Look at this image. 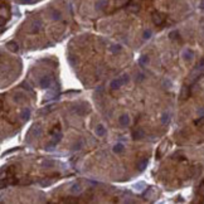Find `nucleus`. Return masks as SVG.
<instances>
[{"instance_id":"nucleus-1","label":"nucleus","mask_w":204,"mask_h":204,"mask_svg":"<svg viewBox=\"0 0 204 204\" xmlns=\"http://www.w3.org/2000/svg\"><path fill=\"white\" fill-rule=\"evenodd\" d=\"M151 19H152V23L155 25H162L166 20V15L164 13L155 10V12H152V14H151Z\"/></svg>"},{"instance_id":"nucleus-2","label":"nucleus","mask_w":204,"mask_h":204,"mask_svg":"<svg viewBox=\"0 0 204 204\" xmlns=\"http://www.w3.org/2000/svg\"><path fill=\"white\" fill-rule=\"evenodd\" d=\"M129 82V75H122L121 77H117L116 79H114V81H112V82H111V88L112 89H116V88H120L121 86H124V85H126Z\"/></svg>"},{"instance_id":"nucleus-3","label":"nucleus","mask_w":204,"mask_h":204,"mask_svg":"<svg viewBox=\"0 0 204 204\" xmlns=\"http://www.w3.org/2000/svg\"><path fill=\"white\" fill-rule=\"evenodd\" d=\"M53 83H54L53 76H43L39 79V86L42 88H50Z\"/></svg>"},{"instance_id":"nucleus-4","label":"nucleus","mask_w":204,"mask_h":204,"mask_svg":"<svg viewBox=\"0 0 204 204\" xmlns=\"http://www.w3.org/2000/svg\"><path fill=\"white\" fill-rule=\"evenodd\" d=\"M169 144H170V142H169L168 140H164V141H162L161 144L159 145L158 151H156V159H161V158H162V155L165 154V151H166V149H168Z\"/></svg>"},{"instance_id":"nucleus-5","label":"nucleus","mask_w":204,"mask_h":204,"mask_svg":"<svg viewBox=\"0 0 204 204\" xmlns=\"http://www.w3.org/2000/svg\"><path fill=\"white\" fill-rule=\"evenodd\" d=\"M190 97V87L188 85H183L181 89H180V100L185 101Z\"/></svg>"},{"instance_id":"nucleus-6","label":"nucleus","mask_w":204,"mask_h":204,"mask_svg":"<svg viewBox=\"0 0 204 204\" xmlns=\"http://www.w3.org/2000/svg\"><path fill=\"white\" fill-rule=\"evenodd\" d=\"M142 137H145V131L144 129H141V127H137L135 129L134 131H132V139L134 140H140Z\"/></svg>"},{"instance_id":"nucleus-7","label":"nucleus","mask_w":204,"mask_h":204,"mask_svg":"<svg viewBox=\"0 0 204 204\" xmlns=\"http://www.w3.org/2000/svg\"><path fill=\"white\" fill-rule=\"evenodd\" d=\"M183 58H184V60H187V62H190V60H193V58H194V52L190 49V48H187L183 50Z\"/></svg>"},{"instance_id":"nucleus-8","label":"nucleus","mask_w":204,"mask_h":204,"mask_svg":"<svg viewBox=\"0 0 204 204\" xmlns=\"http://www.w3.org/2000/svg\"><path fill=\"white\" fill-rule=\"evenodd\" d=\"M148 164H149V159H148V158H142V159H140V160L137 161L136 166H137L139 171H144V170L148 168Z\"/></svg>"},{"instance_id":"nucleus-9","label":"nucleus","mask_w":204,"mask_h":204,"mask_svg":"<svg viewBox=\"0 0 204 204\" xmlns=\"http://www.w3.org/2000/svg\"><path fill=\"white\" fill-rule=\"evenodd\" d=\"M129 124H130V117H129V115H121L120 117H118V125L120 126H122V127H126V126H129Z\"/></svg>"},{"instance_id":"nucleus-10","label":"nucleus","mask_w":204,"mask_h":204,"mask_svg":"<svg viewBox=\"0 0 204 204\" xmlns=\"http://www.w3.org/2000/svg\"><path fill=\"white\" fill-rule=\"evenodd\" d=\"M6 48L13 53H18L19 52V46L16 42H8L6 43Z\"/></svg>"},{"instance_id":"nucleus-11","label":"nucleus","mask_w":204,"mask_h":204,"mask_svg":"<svg viewBox=\"0 0 204 204\" xmlns=\"http://www.w3.org/2000/svg\"><path fill=\"white\" fill-rule=\"evenodd\" d=\"M149 62H150V58H149V56H146V54L141 56V57L139 58V66H140V67H145V66H148Z\"/></svg>"},{"instance_id":"nucleus-12","label":"nucleus","mask_w":204,"mask_h":204,"mask_svg":"<svg viewBox=\"0 0 204 204\" xmlns=\"http://www.w3.org/2000/svg\"><path fill=\"white\" fill-rule=\"evenodd\" d=\"M69 190H71V193H73V194H79V193H82L83 188H82V185H81L79 183H76V184L72 185V188H71Z\"/></svg>"},{"instance_id":"nucleus-13","label":"nucleus","mask_w":204,"mask_h":204,"mask_svg":"<svg viewBox=\"0 0 204 204\" xmlns=\"http://www.w3.org/2000/svg\"><path fill=\"white\" fill-rule=\"evenodd\" d=\"M95 132H96V135H97L98 137H102V136L106 135V127H105L104 125H98V126L96 127Z\"/></svg>"},{"instance_id":"nucleus-14","label":"nucleus","mask_w":204,"mask_h":204,"mask_svg":"<svg viewBox=\"0 0 204 204\" xmlns=\"http://www.w3.org/2000/svg\"><path fill=\"white\" fill-rule=\"evenodd\" d=\"M107 6V0H97L96 2V4H95V8H96V10H104L105 8Z\"/></svg>"},{"instance_id":"nucleus-15","label":"nucleus","mask_w":204,"mask_h":204,"mask_svg":"<svg viewBox=\"0 0 204 204\" xmlns=\"http://www.w3.org/2000/svg\"><path fill=\"white\" fill-rule=\"evenodd\" d=\"M30 114H32V111H30L29 107H27V108H24V110L22 111V114H20V117H22L23 121H28L29 117H30Z\"/></svg>"},{"instance_id":"nucleus-16","label":"nucleus","mask_w":204,"mask_h":204,"mask_svg":"<svg viewBox=\"0 0 204 204\" xmlns=\"http://www.w3.org/2000/svg\"><path fill=\"white\" fill-rule=\"evenodd\" d=\"M146 188H148V185L145 184L144 181H139V183H136V184H134V189L137 190V191H142V190L146 189Z\"/></svg>"},{"instance_id":"nucleus-17","label":"nucleus","mask_w":204,"mask_h":204,"mask_svg":"<svg viewBox=\"0 0 204 204\" xmlns=\"http://www.w3.org/2000/svg\"><path fill=\"white\" fill-rule=\"evenodd\" d=\"M112 150H114V152H115V154H121V152L125 150V148H124V144H121V142H117V144L114 146V149H112Z\"/></svg>"},{"instance_id":"nucleus-18","label":"nucleus","mask_w":204,"mask_h":204,"mask_svg":"<svg viewBox=\"0 0 204 204\" xmlns=\"http://www.w3.org/2000/svg\"><path fill=\"white\" fill-rule=\"evenodd\" d=\"M160 121H161V124H162V125H168L169 122H170V115L168 114V112H164V114L161 115Z\"/></svg>"},{"instance_id":"nucleus-19","label":"nucleus","mask_w":204,"mask_h":204,"mask_svg":"<svg viewBox=\"0 0 204 204\" xmlns=\"http://www.w3.org/2000/svg\"><path fill=\"white\" fill-rule=\"evenodd\" d=\"M50 15H52L53 20H60V19H62V14H60V12H58V10H52Z\"/></svg>"},{"instance_id":"nucleus-20","label":"nucleus","mask_w":204,"mask_h":204,"mask_svg":"<svg viewBox=\"0 0 204 204\" xmlns=\"http://www.w3.org/2000/svg\"><path fill=\"white\" fill-rule=\"evenodd\" d=\"M60 139H62V134H60V131H58V134H54V136H53V140H52V145H56V144H58V142L60 141Z\"/></svg>"},{"instance_id":"nucleus-21","label":"nucleus","mask_w":204,"mask_h":204,"mask_svg":"<svg viewBox=\"0 0 204 204\" xmlns=\"http://www.w3.org/2000/svg\"><path fill=\"white\" fill-rule=\"evenodd\" d=\"M203 68H204V58H202V59L199 60V63L195 66L194 71H197V72H199V71H202Z\"/></svg>"},{"instance_id":"nucleus-22","label":"nucleus","mask_w":204,"mask_h":204,"mask_svg":"<svg viewBox=\"0 0 204 204\" xmlns=\"http://www.w3.org/2000/svg\"><path fill=\"white\" fill-rule=\"evenodd\" d=\"M121 49H122V47H121L120 44H114V46L110 48V50H111L112 53H117V52H120Z\"/></svg>"},{"instance_id":"nucleus-23","label":"nucleus","mask_w":204,"mask_h":204,"mask_svg":"<svg viewBox=\"0 0 204 204\" xmlns=\"http://www.w3.org/2000/svg\"><path fill=\"white\" fill-rule=\"evenodd\" d=\"M151 35H152V30H151V29H146L145 32H144V34H142V38L146 40V39H150Z\"/></svg>"},{"instance_id":"nucleus-24","label":"nucleus","mask_w":204,"mask_h":204,"mask_svg":"<svg viewBox=\"0 0 204 204\" xmlns=\"http://www.w3.org/2000/svg\"><path fill=\"white\" fill-rule=\"evenodd\" d=\"M39 29H40V23L38 22H35L34 24H33V28L32 29H30V32H32V33H37V32H39Z\"/></svg>"},{"instance_id":"nucleus-25","label":"nucleus","mask_w":204,"mask_h":204,"mask_svg":"<svg viewBox=\"0 0 204 204\" xmlns=\"http://www.w3.org/2000/svg\"><path fill=\"white\" fill-rule=\"evenodd\" d=\"M129 10H130V12H132V13H137L139 10H140V6H139V5H136V4L130 5V6H129Z\"/></svg>"},{"instance_id":"nucleus-26","label":"nucleus","mask_w":204,"mask_h":204,"mask_svg":"<svg viewBox=\"0 0 204 204\" xmlns=\"http://www.w3.org/2000/svg\"><path fill=\"white\" fill-rule=\"evenodd\" d=\"M195 125H197V126H203V125H204V116H200V117L195 121Z\"/></svg>"},{"instance_id":"nucleus-27","label":"nucleus","mask_w":204,"mask_h":204,"mask_svg":"<svg viewBox=\"0 0 204 204\" xmlns=\"http://www.w3.org/2000/svg\"><path fill=\"white\" fill-rule=\"evenodd\" d=\"M169 37H170L171 39H177V38H179V33H178V30H174V32H171V33L169 34Z\"/></svg>"},{"instance_id":"nucleus-28","label":"nucleus","mask_w":204,"mask_h":204,"mask_svg":"<svg viewBox=\"0 0 204 204\" xmlns=\"http://www.w3.org/2000/svg\"><path fill=\"white\" fill-rule=\"evenodd\" d=\"M194 177H197V175H199L200 173H202V166L200 165H197V166H194Z\"/></svg>"},{"instance_id":"nucleus-29","label":"nucleus","mask_w":204,"mask_h":204,"mask_svg":"<svg viewBox=\"0 0 204 204\" xmlns=\"http://www.w3.org/2000/svg\"><path fill=\"white\" fill-rule=\"evenodd\" d=\"M53 183V180H48V179H44V180H40V184L42 185H50Z\"/></svg>"},{"instance_id":"nucleus-30","label":"nucleus","mask_w":204,"mask_h":204,"mask_svg":"<svg viewBox=\"0 0 204 204\" xmlns=\"http://www.w3.org/2000/svg\"><path fill=\"white\" fill-rule=\"evenodd\" d=\"M199 194L204 197V180L200 183V185H199Z\"/></svg>"},{"instance_id":"nucleus-31","label":"nucleus","mask_w":204,"mask_h":204,"mask_svg":"<svg viewBox=\"0 0 204 204\" xmlns=\"http://www.w3.org/2000/svg\"><path fill=\"white\" fill-rule=\"evenodd\" d=\"M40 132H42L40 127H39V126H34V135H35V136H39Z\"/></svg>"},{"instance_id":"nucleus-32","label":"nucleus","mask_w":204,"mask_h":204,"mask_svg":"<svg viewBox=\"0 0 204 204\" xmlns=\"http://www.w3.org/2000/svg\"><path fill=\"white\" fill-rule=\"evenodd\" d=\"M197 114H198V116H204V106L197 111Z\"/></svg>"},{"instance_id":"nucleus-33","label":"nucleus","mask_w":204,"mask_h":204,"mask_svg":"<svg viewBox=\"0 0 204 204\" xmlns=\"http://www.w3.org/2000/svg\"><path fill=\"white\" fill-rule=\"evenodd\" d=\"M34 0H20V3L22 4H32Z\"/></svg>"},{"instance_id":"nucleus-34","label":"nucleus","mask_w":204,"mask_h":204,"mask_svg":"<svg viewBox=\"0 0 204 204\" xmlns=\"http://www.w3.org/2000/svg\"><path fill=\"white\" fill-rule=\"evenodd\" d=\"M199 9L204 10V0H200V2H199Z\"/></svg>"},{"instance_id":"nucleus-35","label":"nucleus","mask_w":204,"mask_h":204,"mask_svg":"<svg viewBox=\"0 0 204 204\" xmlns=\"http://www.w3.org/2000/svg\"><path fill=\"white\" fill-rule=\"evenodd\" d=\"M82 144H83V142H82V141H79L78 144H76V145H75V149H81V146H82Z\"/></svg>"},{"instance_id":"nucleus-36","label":"nucleus","mask_w":204,"mask_h":204,"mask_svg":"<svg viewBox=\"0 0 204 204\" xmlns=\"http://www.w3.org/2000/svg\"><path fill=\"white\" fill-rule=\"evenodd\" d=\"M203 29H204V28H203Z\"/></svg>"}]
</instances>
